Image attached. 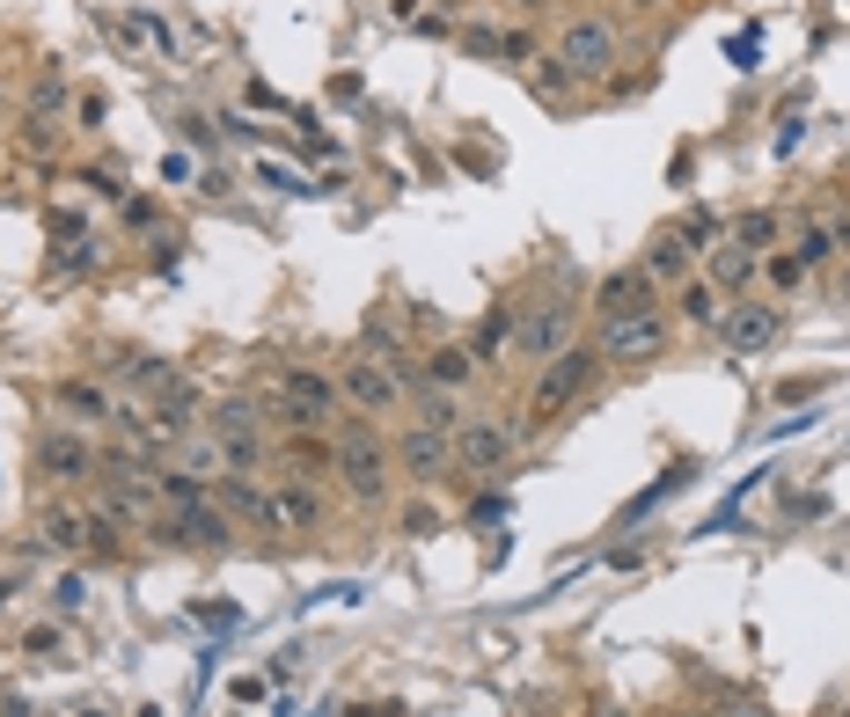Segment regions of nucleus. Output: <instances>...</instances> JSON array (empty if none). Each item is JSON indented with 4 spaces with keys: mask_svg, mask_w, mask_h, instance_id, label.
I'll return each mask as SVG.
<instances>
[{
    "mask_svg": "<svg viewBox=\"0 0 850 717\" xmlns=\"http://www.w3.org/2000/svg\"><path fill=\"white\" fill-rule=\"evenodd\" d=\"M674 235H682V242H690V249H719V242H727V220H719V212H711V206H696V212H690V220H682V228H674Z\"/></svg>",
    "mask_w": 850,
    "mask_h": 717,
    "instance_id": "nucleus-25",
    "label": "nucleus"
},
{
    "mask_svg": "<svg viewBox=\"0 0 850 717\" xmlns=\"http://www.w3.org/2000/svg\"><path fill=\"white\" fill-rule=\"evenodd\" d=\"M682 484H690V469H668V476H660V484H645V490H638V498H631V506H623V527H638V520H645V512H660V506H668V498H674V490H682Z\"/></svg>",
    "mask_w": 850,
    "mask_h": 717,
    "instance_id": "nucleus-24",
    "label": "nucleus"
},
{
    "mask_svg": "<svg viewBox=\"0 0 850 717\" xmlns=\"http://www.w3.org/2000/svg\"><path fill=\"white\" fill-rule=\"evenodd\" d=\"M447 439H455V469H470V476H498L521 447V432H506V425H492V418H462Z\"/></svg>",
    "mask_w": 850,
    "mask_h": 717,
    "instance_id": "nucleus-4",
    "label": "nucleus"
},
{
    "mask_svg": "<svg viewBox=\"0 0 850 717\" xmlns=\"http://www.w3.org/2000/svg\"><path fill=\"white\" fill-rule=\"evenodd\" d=\"M719 337H727V351H770L778 345V300H733L727 316H719Z\"/></svg>",
    "mask_w": 850,
    "mask_h": 717,
    "instance_id": "nucleus-10",
    "label": "nucleus"
},
{
    "mask_svg": "<svg viewBox=\"0 0 850 717\" xmlns=\"http://www.w3.org/2000/svg\"><path fill=\"white\" fill-rule=\"evenodd\" d=\"M668 345V316L660 308H645V316H616V322H602V359H653V351Z\"/></svg>",
    "mask_w": 850,
    "mask_h": 717,
    "instance_id": "nucleus-8",
    "label": "nucleus"
},
{
    "mask_svg": "<svg viewBox=\"0 0 850 717\" xmlns=\"http://www.w3.org/2000/svg\"><path fill=\"white\" fill-rule=\"evenodd\" d=\"M191 623H206V630H235L243 608H228V600H191Z\"/></svg>",
    "mask_w": 850,
    "mask_h": 717,
    "instance_id": "nucleus-32",
    "label": "nucleus"
},
{
    "mask_svg": "<svg viewBox=\"0 0 850 717\" xmlns=\"http://www.w3.org/2000/svg\"><path fill=\"white\" fill-rule=\"evenodd\" d=\"M396 469H404L411 484H441V476L455 469V439L433 432V425H411V432L396 439Z\"/></svg>",
    "mask_w": 850,
    "mask_h": 717,
    "instance_id": "nucleus-7",
    "label": "nucleus"
},
{
    "mask_svg": "<svg viewBox=\"0 0 850 717\" xmlns=\"http://www.w3.org/2000/svg\"><path fill=\"white\" fill-rule=\"evenodd\" d=\"M37 476L45 484H89V476H103V455L89 447L81 425H52V432H37Z\"/></svg>",
    "mask_w": 850,
    "mask_h": 717,
    "instance_id": "nucleus-2",
    "label": "nucleus"
},
{
    "mask_svg": "<svg viewBox=\"0 0 850 717\" xmlns=\"http://www.w3.org/2000/svg\"><path fill=\"white\" fill-rule=\"evenodd\" d=\"M22 651H37V659H52V651H59V630H52V623H37V630L22 637Z\"/></svg>",
    "mask_w": 850,
    "mask_h": 717,
    "instance_id": "nucleus-35",
    "label": "nucleus"
},
{
    "mask_svg": "<svg viewBox=\"0 0 850 717\" xmlns=\"http://www.w3.org/2000/svg\"><path fill=\"white\" fill-rule=\"evenodd\" d=\"M337 396L359 402V410H396V402H404V381L389 374V359H345V374H337Z\"/></svg>",
    "mask_w": 850,
    "mask_h": 717,
    "instance_id": "nucleus-9",
    "label": "nucleus"
},
{
    "mask_svg": "<svg viewBox=\"0 0 850 717\" xmlns=\"http://www.w3.org/2000/svg\"><path fill=\"white\" fill-rule=\"evenodd\" d=\"M59 410H67L73 425H110L118 418V402H110L96 381H59Z\"/></svg>",
    "mask_w": 850,
    "mask_h": 717,
    "instance_id": "nucleus-16",
    "label": "nucleus"
},
{
    "mask_svg": "<svg viewBox=\"0 0 850 717\" xmlns=\"http://www.w3.org/2000/svg\"><path fill=\"white\" fill-rule=\"evenodd\" d=\"M470 374H477L470 345H441L433 359H425V381H433V388H447V396H455V388H470Z\"/></svg>",
    "mask_w": 850,
    "mask_h": 717,
    "instance_id": "nucleus-19",
    "label": "nucleus"
},
{
    "mask_svg": "<svg viewBox=\"0 0 850 717\" xmlns=\"http://www.w3.org/2000/svg\"><path fill=\"white\" fill-rule=\"evenodd\" d=\"M682 316H690V322H719V286L682 279Z\"/></svg>",
    "mask_w": 850,
    "mask_h": 717,
    "instance_id": "nucleus-29",
    "label": "nucleus"
},
{
    "mask_svg": "<svg viewBox=\"0 0 850 717\" xmlns=\"http://www.w3.org/2000/svg\"><path fill=\"white\" fill-rule=\"evenodd\" d=\"M631 8H660V0H631Z\"/></svg>",
    "mask_w": 850,
    "mask_h": 717,
    "instance_id": "nucleus-46",
    "label": "nucleus"
},
{
    "mask_svg": "<svg viewBox=\"0 0 850 717\" xmlns=\"http://www.w3.org/2000/svg\"><path fill=\"white\" fill-rule=\"evenodd\" d=\"M330 410H337V388L323 381V374H308V367H286L279 374V425H286V432H316Z\"/></svg>",
    "mask_w": 850,
    "mask_h": 717,
    "instance_id": "nucleus-5",
    "label": "nucleus"
},
{
    "mask_svg": "<svg viewBox=\"0 0 850 717\" xmlns=\"http://www.w3.org/2000/svg\"><path fill=\"white\" fill-rule=\"evenodd\" d=\"M125 228H161V206L155 198H125Z\"/></svg>",
    "mask_w": 850,
    "mask_h": 717,
    "instance_id": "nucleus-34",
    "label": "nucleus"
},
{
    "mask_svg": "<svg viewBox=\"0 0 850 717\" xmlns=\"http://www.w3.org/2000/svg\"><path fill=\"white\" fill-rule=\"evenodd\" d=\"M572 81H580V73H572L565 59H535V67H528V88H535V96H550V103H557Z\"/></svg>",
    "mask_w": 850,
    "mask_h": 717,
    "instance_id": "nucleus-26",
    "label": "nucleus"
},
{
    "mask_svg": "<svg viewBox=\"0 0 850 717\" xmlns=\"http://www.w3.org/2000/svg\"><path fill=\"white\" fill-rule=\"evenodd\" d=\"M118 381H132L140 396H177L184 374L169 367V359H147V351H140V359H118Z\"/></svg>",
    "mask_w": 850,
    "mask_h": 717,
    "instance_id": "nucleus-18",
    "label": "nucleus"
},
{
    "mask_svg": "<svg viewBox=\"0 0 850 717\" xmlns=\"http://www.w3.org/2000/svg\"><path fill=\"white\" fill-rule=\"evenodd\" d=\"M16 586H22V571H16V578H0V608H8V600H16Z\"/></svg>",
    "mask_w": 850,
    "mask_h": 717,
    "instance_id": "nucleus-45",
    "label": "nucleus"
},
{
    "mask_svg": "<svg viewBox=\"0 0 850 717\" xmlns=\"http://www.w3.org/2000/svg\"><path fill=\"white\" fill-rule=\"evenodd\" d=\"M265 520L279 527V535H308V527L323 520V498L308 484H279V490H265Z\"/></svg>",
    "mask_w": 850,
    "mask_h": 717,
    "instance_id": "nucleus-14",
    "label": "nucleus"
},
{
    "mask_svg": "<svg viewBox=\"0 0 850 717\" xmlns=\"http://www.w3.org/2000/svg\"><path fill=\"white\" fill-rule=\"evenodd\" d=\"M220 125H228V132H235V140H249V147H257V140H265V132H257V125H249V118H243V110H228V118H220Z\"/></svg>",
    "mask_w": 850,
    "mask_h": 717,
    "instance_id": "nucleus-41",
    "label": "nucleus"
},
{
    "mask_svg": "<svg viewBox=\"0 0 850 717\" xmlns=\"http://www.w3.org/2000/svg\"><path fill=\"white\" fill-rule=\"evenodd\" d=\"M594 367H602V351H586V345H565L557 359L543 367V381H535L528 410L535 418H550V410H565L572 396H586V381H594Z\"/></svg>",
    "mask_w": 850,
    "mask_h": 717,
    "instance_id": "nucleus-3",
    "label": "nucleus"
},
{
    "mask_svg": "<svg viewBox=\"0 0 850 717\" xmlns=\"http://www.w3.org/2000/svg\"><path fill=\"white\" fill-rule=\"evenodd\" d=\"M638 263H645L660 286H682V279H690V242H682V235H653Z\"/></svg>",
    "mask_w": 850,
    "mask_h": 717,
    "instance_id": "nucleus-17",
    "label": "nucleus"
},
{
    "mask_svg": "<svg viewBox=\"0 0 850 717\" xmlns=\"http://www.w3.org/2000/svg\"><path fill=\"white\" fill-rule=\"evenodd\" d=\"M0 717H37V710H30V703L16 696V703H0Z\"/></svg>",
    "mask_w": 850,
    "mask_h": 717,
    "instance_id": "nucleus-43",
    "label": "nucleus"
},
{
    "mask_svg": "<svg viewBox=\"0 0 850 717\" xmlns=\"http://www.w3.org/2000/svg\"><path fill=\"white\" fill-rule=\"evenodd\" d=\"M572 300H535L528 316H514V345H521V359H557V351L572 345Z\"/></svg>",
    "mask_w": 850,
    "mask_h": 717,
    "instance_id": "nucleus-6",
    "label": "nucleus"
},
{
    "mask_svg": "<svg viewBox=\"0 0 850 717\" xmlns=\"http://www.w3.org/2000/svg\"><path fill=\"white\" fill-rule=\"evenodd\" d=\"M52 608L59 615H81V608H89V578H81V571H59L52 578Z\"/></svg>",
    "mask_w": 850,
    "mask_h": 717,
    "instance_id": "nucleus-28",
    "label": "nucleus"
},
{
    "mask_svg": "<svg viewBox=\"0 0 850 717\" xmlns=\"http://www.w3.org/2000/svg\"><path fill=\"white\" fill-rule=\"evenodd\" d=\"M404 535H441V512H433V506H411L404 512Z\"/></svg>",
    "mask_w": 850,
    "mask_h": 717,
    "instance_id": "nucleus-36",
    "label": "nucleus"
},
{
    "mask_svg": "<svg viewBox=\"0 0 850 717\" xmlns=\"http://www.w3.org/2000/svg\"><path fill=\"white\" fill-rule=\"evenodd\" d=\"M337 476H345V490H353V498H389V476H396V455L389 447H382V439L367 432V425H353V432L337 439V461H330Z\"/></svg>",
    "mask_w": 850,
    "mask_h": 717,
    "instance_id": "nucleus-1",
    "label": "nucleus"
},
{
    "mask_svg": "<svg viewBox=\"0 0 850 717\" xmlns=\"http://www.w3.org/2000/svg\"><path fill=\"white\" fill-rule=\"evenodd\" d=\"M506 337H514V308L498 300L492 316H484L477 330H470V359H477V367H484V359H498V345H506Z\"/></svg>",
    "mask_w": 850,
    "mask_h": 717,
    "instance_id": "nucleus-22",
    "label": "nucleus"
},
{
    "mask_svg": "<svg viewBox=\"0 0 850 717\" xmlns=\"http://www.w3.org/2000/svg\"><path fill=\"white\" fill-rule=\"evenodd\" d=\"M228 696H235V703H265V681H257V674H235Z\"/></svg>",
    "mask_w": 850,
    "mask_h": 717,
    "instance_id": "nucleus-38",
    "label": "nucleus"
},
{
    "mask_svg": "<svg viewBox=\"0 0 850 717\" xmlns=\"http://www.w3.org/2000/svg\"><path fill=\"white\" fill-rule=\"evenodd\" d=\"M470 520H477V527L484 520H506V498H498V490H492V498H477V506H470Z\"/></svg>",
    "mask_w": 850,
    "mask_h": 717,
    "instance_id": "nucleus-39",
    "label": "nucleus"
},
{
    "mask_svg": "<svg viewBox=\"0 0 850 717\" xmlns=\"http://www.w3.org/2000/svg\"><path fill=\"white\" fill-rule=\"evenodd\" d=\"M557 59H565L580 81H594V73L616 67V37H609L594 16H580V22H565V44H557Z\"/></svg>",
    "mask_w": 850,
    "mask_h": 717,
    "instance_id": "nucleus-12",
    "label": "nucleus"
},
{
    "mask_svg": "<svg viewBox=\"0 0 850 717\" xmlns=\"http://www.w3.org/2000/svg\"><path fill=\"white\" fill-rule=\"evenodd\" d=\"M748 271H755V257H748V249H719V257H711V279H719V286H741L748 279Z\"/></svg>",
    "mask_w": 850,
    "mask_h": 717,
    "instance_id": "nucleus-31",
    "label": "nucleus"
},
{
    "mask_svg": "<svg viewBox=\"0 0 850 717\" xmlns=\"http://www.w3.org/2000/svg\"><path fill=\"white\" fill-rule=\"evenodd\" d=\"M220 506H228V512H249V520H265V490L235 476V484H220Z\"/></svg>",
    "mask_w": 850,
    "mask_h": 717,
    "instance_id": "nucleus-30",
    "label": "nucleus"
},
{
    "mask_svg": "<svg viewBox=\"0 0 850 717\" xmlns=\"http://www.w3.org/2000/svg\"><path fill=\"white\" fill-rule=\"evenodd\" d=\"M161 535H169V542H184V549H235V520L220 506H177L169 512V520H161Z\"/></svg>",
    "mask_w": 850,
    "mask_h": 717,
    "instance_id": "nucleus-11",
    "label": "nucleus"
},
{
    "mask_svg": "<svg viewBox=\"0 0 850 717\" xmlns=\"http://www.w3.org/2000/svg\"><path fill=\"white\" fill-rule=\"evenodd\" d=\"M212 439H265V418H257V402H249V396L220 402V410H212Z\"/></svg>",
    "mask_w": 850,
    "mask_h": 717,
    "instance_id": "nucleus-21",
    "label": "nucleus"
},
{
    "mask_svg": "<svg viewBox=\"0 0 850 717\" xmlns=\"http://www.w3.org/2000/svg\"><path fill=\"white\" fill-rule=\"evenodd\" d=\"M594 308H602V322H616V316H645V308H660V279L645 271V263H631V271H609L602 293H594Z\"/></svg>",
    "mask_w": 850,
    "mask_h": 717,
    "instance_id": "nucleus-13",
    "label": "nucleus"
},
{
    "mask_svg": "<svg viewBox=\"0 0 850 717\" xmlns=\"http://www.w3.org/2000/svg\"><path fill=\"white\" fill-rule=\"evenodd\" d=\"M727 52H733V67H755V30H741V37L727 44Z\"/></svg>",
    "mask_w": 850,
    "mask_h": 717,
    "instance_id": "nucleus-40",
    "label": "nucleus"
},
{
    "mask_svg": "<svg viewBox=\"0 0 850 717\" xmlns=\"http://www.w3.org/2000/svg\"><path fill=\"white\" fill-rule=\"evenodd\" d=\"M220 461H228V469H257V461H265V439H220Z\"/></svg>",
    "mask_w": 850,
    "mask_h": 717,
    "instance_id": "nucleus-33",
    "label": "nucleus"
},
{
    "mask_svg": "<svg viewBox=\"0 0 850 717\" xmlns=\"http://www.w3.org/2000/svg\"><path fill=\"white\" fill-rule=\"evenodd\" d=\"M843 293H850V271H843Z\"/></svg>",
    "mask_w": 850,
    "mask_h": 717,
    "instance_id": "nucleus-47",
    "label": "nucleus"
},
{
    "mask_svg": "<svg viewBox=\"0 0 850 717\" xmlns=\"http://www.w3.org/2000/svg\"><path fill=\"white\" fill-rule=\"evenodd\" d=\"M411 396H418V425H433V432H455V425H462V410H455V396H447V388L418 381Z\"/></svg>",
    "mask_w": 850,
    "mask_h": 717,
    "instance_id": "nucleus-23",
    "label": "nucleus"
},
{
    "mask_svg": "<svg viewBox=\"0 0 850 717\" xmlns=\"http://www.w3.org/2000/svg\"><path fill=\"white\" fill-rule=\"evenodd\" d=\"M799 279H807V263H799V257H770V286H799Z\"/></svg>",
    "mask_w": 850,
    "mask_h": 717,
    "instance_id": "nucleus-37",
    "label": "nucleus"
},
{
    "mask_svg": "<svg viewBox=\"0 0 850 717\" xmlns=\"http://www.w3.org/2000/svg\"><path fill=\"white\" fill-rule=\"evenodd\" d=\"M799 263H807V271H814V263H829L836 257V235L821 228V220H807V228H799V249H792Z\"/></svg>",
    "mask_w": 850,
    "mask_h": 717,
    "instance_id": "nucleus-27",
    "label": "nucleus"
},
{
    "mask_svg": "<svg viewBox=\"0 0 850 717\" xmlns=\"http://www.w3.org/2000/svg\"><path fill=\"white\" fill-rule=\"evenodd\" d=\"M45 542H59V549H89L96 542V512H81V506H52L45 512Z\"/></svg>",
    "mask_w": 850,
    "mask_h": 717,
    "instance_id": "nucleus-20",
    "label": "nucleus"
},
{
    "mask_svg": "<svg viewBox=\"0 0 850 717\" xmlns=\"http://www.w3.org/2000/svg\"><path fill=\"white\" fill-rule=\"evenodd\" d=\"M177 132H184V140H191V147H212V125H206V118H184Z\"/></svg>",
    "mask_w": 850,
    "mask_h": 717,
    "instance_id": "nucleus-42",
    "label": "nucleus"
},
{
    "mask_svg": "<svg viewBox=\"0 0 850 717\" xmlns=\"http://www.w3.org/2000/svg\"><path fill=\"white\" fill-rule=\"evenodd\" d=\"M594 717H602V710H594Z\"/></svg>",
    "mask_w": 850,
    "mask_h": 717,
    "instance_id": "nucleus-48",
    "label": "nucleus"
},
{
    "mask_svg": "<svg viewBox=\"0 0 850 717\" xmlns=\"http://www.w3.org/2000/svg\"><path fill=\"white\" fill-rule=\"evenodd\" d=\"M727 242H733V249H748V257H770V249L784 242V235H778V212H770V206H755V212H741V220H727Z\"/></svg>",
    "mask_w": 850,
    "mask_h": 717,
    "instance_id": "nucleus-15",
    "label": "nucleus"
},
{
    "mask_svg": "<svg viewBox=\"0 0 850 717\" xmlns=\"http://www.w3.org/2000/svg\"><path fill=\"white\" fill-rule=\"evenodd\" d=\"M719 717H770V710H755V703H733V710H719Z\"/></svg>",
    "mask_w": 850,
    "mask_h": 717,
    "instance_id": "nucleus-44",
    "label": "nucleus"
}]
</instances>
